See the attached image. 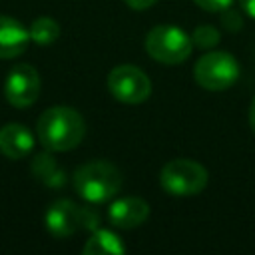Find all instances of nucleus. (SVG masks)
Instances as JSON below:
<instances>
[{"label": "nucleus", "instance_id": "obj_1", "mask_svg": "<svg viewBox=\"0 0 255 255\" xmlns=\"http://www.w3.org/2000/svg\"><path fill=\"white\" fill-rule=\"evenodd\" d=\"M36 135L48 151H70L82 143L86 122L78 110L70 106H54L38 118Z\"/></svg>", "mask_w": 255, "mask_h": 255}, {"label": "nucleus", "instance_id": "obj_2", "mask_svg": "<svg viewBox=\"0 0 255 255\" xmlns=\"http://www.w3.org/2000/svg\"><path fill=\"white\" fill-rule=\"evenodd\" d=\"M122 181L124 177L118 165L104 159H96L80 165L72 177L76 193L88 203L110 201L122 189Z\"/></svg>", "mask_w": 255, "mask_h": 255}, {"label": "nucleus", "instance_id": "obj_3", "mask_svg": "<svg viewBox=\"0 0 255 255\" xmlns=\"http://www.w3.org/2000/svg\"><path fill=\"white\" fill-rule=\"evenodd\" d=\"M143 46L149 58H153L155 62L165 66H175L191 56L193 40L191 36H187V32H183L177 26L161 24V26H153L145 34Z\"/></svg>", "mask_w": 255, "mask_h": 255}, {"label": "nucleus", "instance_id": "obj_4", "mask_svg": "<svg viewBox=\"0 0 255 255\" xmlns=\"http://www.w3.org/2000/svg\"><path fill=\"white\" fill-rule=\"evenodd\" d=\"M207 181H209L207 169L201 163L187 157L169 159L159 171V183L163 191L175 197L197 195L205 189Z\"/></svg>", "mask_w": 255, "mask_h": 255}, {"label": "nucleus", "instance_id": "obj_5", "mask_svg": "<svg viewBox=\"0 0 255 255\" xmlns=\"http://www.w3.org/2000/svg\"><path fill=\"white\" fill-rule=\"evenodd\" d=\"M195 82L209 92H221L231 88L239 78V64L237 60L219 50H211L203 54L193 68Z\"/></svg>", "mask_w": 255, "mask_h": 255}, {"label": "nucleus", "instance_id": "obj_6", "mask_svg": "<svg viewBox=\"0 0 255 255\" xmlns=\"http://www.w3.org/2000/svg\"><path fill=\"white\" fill-rule=\"evenodd\" d=\"M108 90L122 104H141L151 94L147 74L131 64H120L108 74Z\"/></svg>", "mask_w": 255, "mask_h": 255}, {"label": "nucleus", "instance_id": "obj_7", "mask_svg": "<svg viewBox=\"0 0 255 255\" xmlns=\"http://www.w3.org/2000/svg\"><path fill=\"white\" fill-rule=\"evenodd\" d=\"M42 90L40 74L30 64H16L4 80V98L14 108H30Z\"/></svg>", "mask_w": 255, "mask_h": 255}, {"label": "nucleus", "instance_id": "obj_8", "mask_svg": "<svg viewBox=\"0 0 255 255\" xmlns=\"http://www.w3.org/2000/svg\"><path fill=\"white\" fill-rule=\"evenodd\" d=\"M44 223L50 235L56 239H66L78 229H84V207L72 199H58L48 207Z\"/></svg>", "mask_w": 255, "mask_h": 255}, {"label": "nucleus", "instance_id": "obj_9", "mask_svg": "<svg viewBox=\"0 0 255 255\" xmlns=\"http://www.w3.org/2000/svg\"><path fill=\"white\" fill-rule=\"evenodd\" d=\"M108 217L114 227L133 229L145 223V219L149 217V205L141 197H120L110 203Z\"/></svg>", "mask_w": 255, "mask_h": 255}, {"label": "nucleus", "instance_id": "obj_10", "mask_svg": "<svg viewBox=\"0 0 255 255\" xmlns=\"http://www.w3.org/2000/svg\"><path fill=\"white\" fill-rule=\"evenodd\" d=\"M30 30L12 16L0 14V60H12L26 52Z\"/></svg>", "mask_w": 255, "mask_h": 255}, {"label": "nucleus", "instance_id": "obj_11", "mask_svg": "<svg viewBox=\"0 0 255 255\" xmlns=\"http://www.w3.org/2000/svg\"><path fill=\"white\" fill-rule=\"evenodd\" d=\"M34 147L32 131L18 122L4 124L0 128V153L8 159H24Z\"/></svg>", "mask_w": 255, "mask_h": 255}, {"label": "nucleus", "instance_id": "obj_12", "mask_svg": "<svg viewBox=\"0 0 255 255\" xmlns=\"http://www.w3.org/2000/svg\"><path fill=\"white\" fill-rule=\"evenodd\" d=\"M128 247L124 245L122 237L112 229H94L90 239L84 245V255H122Z\"/></svg>", "mask_w": 255, "mask_h": 255}, {"label": "nucleus", "instance_id": "obj_13", "mask_svg": "<svg viewBox=\"0 0 255 255\" xmlns=\"http://www.w3.org/2000/svg\"><path fill=\"white\" fill-rule=\"evenodd\" d=\"M32 173L48 187H62L66 183V173L50 153H38L32 159Z\"/></svg>", "mask_w": 255, "mask_h": 255}, {"label": "nucleus", "instance_id": "obj_14", "mask_svg": "<svg viewBox=\"0 0 255 255\" xmlns=\"http://www.w3.org/2000/svg\"><path fill=\"white\" fill-rule=\"evenodd\" d=\"M30 40L38 46H50L60 36V24L50 16H40L30 24Z\"/></svg>", "mask_w": 255, "mask_h": 255}, {"label": "nucleus", "instance_id": "obj_15", "mask_svg": "<svg viewBox=\"0 0 255 255\" xmlns=\"http://www.w3.org/2000/svg\"><path fill=\"white\" fill-rule=\"evenodd\" d=\"M191 40H193V46L195 48H201V50H209V48H215L221 40V34L217 32V28L213 26H207V24H201L193 30L191 34Z\"/></svg>", "mask_w": 255, "mask_h": 255}, {"label": "nucleus", "instance_id": "obj_16", "mask_svg": "<svg viewBox=\"0 0 255 255\" xmlns=\"http://www.w3.org/2000/svg\"><path fill=\"white\" fill-rule=\"evenodd\" d=\"M199 8L207 10V12H225L231 8L233 0H193Z\"/></svg>", "mask_w": 255, "mask_h": 255}, {"label": "nucleus", "instance_id": "obj_17", "mask_svg": "<svg viewBox=\"0 0 255 255\" xmlns=\"http://www.w3.org/2000/svg\"><path fill=\"white\" fill-rule=\"evenodd\" d=\"M223 26H225L229 32L239 30V28H241V18H239V14H237V12H227L225 18H223Z\"/></svg>", "mask_w": 255, "mask_h": 255}, {"label": "nucleus", "instance_id": "obj_18", "mask_svg": "<svg viewBox=\"0 0 255 255\" xmlns=\"http://www.w3.org/2000/svg\"><path fill=\"white\" fill-rule=\"evenodd\" d=\"M157 0H126V4L131 8V10H145V8H151Z\"/></svg>", "mask_w": 255, "mask_h": 255}, {"label": "nucleus", "instance_id": "obj_19", "mask_svg": "<svg viewBox=\"0 0 255 255\" xmlns=\"http://www.w3.org/2000/svg\"><path fill=\"white\" fill-rule=\"evenodd\" d=\"M239 2H241L243 12L247 16H251V18H255V0H239Z\"/></svg>", "mask_w": 255, "mask_h": 255}, {"label": "nucleus", "instance_id": "obj_20", "mask_svg": "<svg viewBox=\"0 0 255 255\" xmlns=\"http://www.w3.org/2000/svg\"><path fill=\"white\" fill-rule=\"evenodd\" d=\"M249 126L253 129V133H255V98L251 100V106H249Z\"/></svg>", "mask_w": 255, "mask_h": 255}]
</instances>
